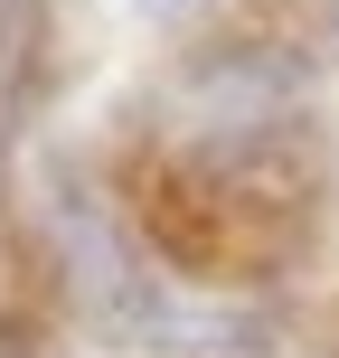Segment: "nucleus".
<instances>
[{"mask_svg": "<svg viewBox=\"0 0 339 358\" xmlns=\"http://www.w3.org/2000/svg\"><path fill=\"white\" fill-rule=\"evenodd\" d=\"M57 255H66L75 302L94 311V330H113V340H170L161 283L142 273V255L113 236V217L94 208V198H66V208H57Z\"/></svg>", "mask_w": 339, "mask_h": 358, "instance_id": "1", "label": "nucleus"}]
</instances>
